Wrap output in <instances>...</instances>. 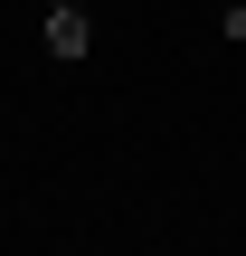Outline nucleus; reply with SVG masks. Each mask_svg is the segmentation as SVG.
Returning <instances> with one entry per match:
<instances>
[{"label":"nucleus","mask_w":246,"mask_h":256,"mask_svg":"<svg viewBox=\"0 0 246 256\" xmlns=\"http://www.w3.org/2000/svg\"><path fill=\"white\" fill-rule=\"evenodd\" d=\"M85 48H95V28H85V0H57V10H47V57H57V66H76Z\"/></svg>","instance_id":"nucleus-1"},{"label":"nucleus","mask_w":246,"mask_h":256,"mask_svg":"<svg viewBox=\"0 0 246 256\" xmlns=\"http://www.w3.org/2000/svg\"><path fill=\"white\" fill-rule=\"evenodd\" d=\"M218 28H228V38L246 48V0H228V19H218Z\"/></svg>","instance_id":"nucleus-2"}]
</instances>
